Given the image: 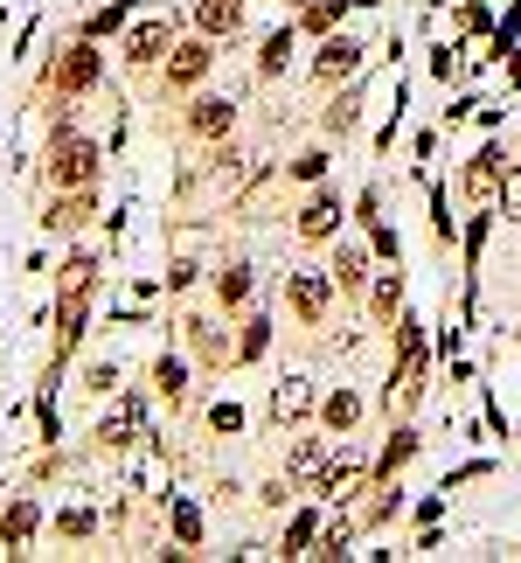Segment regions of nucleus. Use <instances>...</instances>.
<instances>
[{"label": "nucleus", "mask_w": 521, "mask_h": 563, "mask_svg": "<svg viewBox=\"0 0 521 563\" xmlns=\"http://www.w3.org/2000/svg\"><path fill=\"white\" fill-rule=\"evenodd\" d=\"M49 174H56V188H84V181L98 174V146H91V140H56Z\"/></svg>", "instance_id": "nucleus-1"}, {"label": "nucleus", "mask_w": 521, "mask_h": 563, "mask_svg": "<svg viewBox=\"0 0 521 563\" xmlns=\"http://www.w3.org/2000/svg\"><path fill=\"white\" fill-rule=\"evenodd\" d=\"M285 299H292L299 320H320V313H327V272H292V279H285Z\"/></svg>", "instance_id": "nucleus-2"}, {"label": "nucleus", "mask_w": 521, "mask_h": 563, "mask_svg": "<svg viewBox=\"0 0 521 563\" xmlns=\"http://www.w3.org/2000/svg\"><path fill=\"white\" fill-rule=\"evenodd\" d=\"M84 84H98V49H91V42H77V49L56 63V91H84Z\"/></svg>", "instance_id": "nucleus-3"}, {"label": "nucleus", "mask_w": 521, "mask_h": 563, "mask_svg": "<svg viewBox=\"0 0 521 563\" xmlns=\"http://www.w3.org/2000/svg\"><path fill=\"white\" fill-rule=\"evenodd\" d=\"M362 70V42H348V35H334L327 49H320V77L334 84V77H355Z\"/></svg>", "instance_id": "nucleus-4"}, {"label": "nucleus", "mask_w": 521, "mask_h": 563, "mask_svg": "<svg viewBox=\"0 0 521 563\" xmlns=\"http://www.w3.org/2000/svg\"><path fill=\"white\" fill-rule=\"evenodd\" d=\"M334 230H341V202L334 195H313L299 209V237H334Z\"/></svg>", "instance_id": "nucleus-5"}, {"label": "nucleus", "mask_w": 521, "mask_h": 563, "mask_svg": "<svg viewBox=\"0 0 521 563\" xmlns=\"http://www.w3.org/2000/svg\"><path fill=\"white\" fill-rule=\"evenodd\" d=\"M209 42H181V56L167 63V84H202V70H209Z\"/></svg>", "instance_id": "nucleus-6"}, {"label": "nucleus", "mask_w": 521, "mask_h": 563, "mask_svg": "<svg viewBox=\"0 0 521 563\" xmlns=\"http://www.w3.org/2000/svg\"><path fill=\"white\" fill-rule=\"evenodd\" d=\"M188 126H195L202 140H216V133L230 126V98H195V112H188Z\"/></svg>", "instance_id": "nucleus-7"}, {"label": "nucleus", "mask_w": 521, "mask_h": 563, "mask_svg": "<svg viewBox=\"0 0 521 563\" xmlns=\"http://www.w3.org/2000/svg\"><path fill=\"white\" fill-rule=\"evenodd\" d=\"M306 404H313V390H306L299 376H285V383L271 390V411H278V424H285V418H306Z\"/></svg>", "instance_id": "nucleus-8"}, {"label": "nucleus", "mask_w": 521, "mask_h": 563, "mask_svg": "<svg viewBox=\"0 0 521 563\" xmlns=\"http://www.w3.org/2000/svg\"><path fill=\"white\" fill-rule=\"evenodd\" d=\"M139 424H146V411H139V404H119V418H105L98 438H105V445H132V438H139Z\"/></svg>", "instance_id": "nucleus-9"}, {"label": "nucleus", "mask_w": 521, "mask_h": 563, "mask_svg": "<svg viewBox=\"0 0 521 563\" xmlns=\"http://www.w3.org/2000/svg\"><path fill=\"white\" fill-rule=\"evenodd\" d=\"M494 188H501V167H494V153H480V160L466 167V195H473V202H487Z\"/></svg>", "instance_id": "nucleus-10"}, {"label": "nucleus", "mask_w": 521, "mask_h": 563, "mask_svg": "<svg viewBox=\"0 0 521 563\" xmlns=\"http://www.w3.org/2000/svg\"><path fill=\"white\" fill-rule=\"evenodd\" d=\"M28 529H35V508H28V501H14V508L0 515V543H7V550H21V543H28Z\"/></svg>", "instance_id": "nucleus-11"}, {"label": "nucleus", "mask_w": 521, "mask_h": 563, "mask_svg": "<svg viewBox=\"0 0 521 563\" xmlns=\"http://www.w3.org/2000/svg\"><path fill=\"white\" fill-rule=\"evenodd\" d=\"M167 35H174V28H167V21H146V28H139V35H132V63H153V56H160V49H167Z\"/></svg>", "instance_id": "nucleus-12"}, {"label": "nucleus", "mask_w": 521, "mask_h": 563, "mask_svg": "<svg viewBox=\"0 0 521 563\" xmlns=\"http://www.w3.org/2000/svg\"><path fill=\"white\" fill-rule=\"evenodd\" d=\"M327 424H334V431H355V424H362V397H355V390H334V397H327Z\"/></svg>", "instance_id": "nucleus-13"}, {"label": "nucleus", "mask_w": 521, "mask_h": 563, "mask_svg": "<svg viewBox=\"0 0 521 563\" xmlns=\"http://www.w3.org/2000/svg\"><path fill=\"white\" fill-rule=\"evenodd\" d=\"M320 466H327V445H320V438H299V445H292V480H313Z\"/></svg>", "instance_id": "nucleus-14"}, {"label": "nucleus", "mask_w": 521, "mask_h": 563, "mask_svg": "<svg viewBox=\"0 0 521 563\" xmlns=\"http://www.w3.org/2000/svg\"><path fill=\"white\" fill-rule=\"evenodd\" d=\"M153 383H160V397H174V404L188 397V369H181L174 355H167V362H153Z\"/></svg>", "instance_id": "nucleus-15"}, {"label": "nucleus", "mask_w": 521, "mask_h": 563, "mask_svg": "<svg viewBox=\"0 0 521 563\" xmlns=\"http://www.w3.org/2000/svg\"><path fill=\"white\" fill-rule=\"evenodd\" d=\"M202 28L209 35H230L237 28V0H202Z\"/></svg>", "instance_id": "nucleus-16"}, {"label": "nucleus", "mask_w": 521, "mask_h": 563, "mask_svg": "<svg viewBox=\"0 0 521 563\" xmlns=\"http://www.w3.org/2000/svg\"><path fill=\"white\" fill-rule=\"evenodd\" d=\"M285 63H292V35H271V42H264V56H258V70H264V77H278Z\"/></svg>", "instance_id": "nucleus-17"}, {"label": "nucleus", "mask_w": 521, "mask_h": 563, "mask_svg": "<svg viewBox=\"0 0 521 563\" xmlns=\"http://www.w3.org/2000/svg\"><path fill=\"white\" fill-rule=\"evenodd\" d=\"M334 279L348 285V292H355V285L369 279V272H362V251H355V244H348V251H341V258H334Z\"/></svg>", "instance_id": "nucleus-18"}, {"label": "nucleus", "mask_w": 521, "mask_h": 563, "mask_svg": "<svg viewBox=\"0 0 521 563\" xmlns=\"http://www.w3.org/2000/svg\"><path fill=\"white\" fill-rule=\"evenodd\" d=\"M410 452H417V431H396V438H390V452H383V466H376V473H396V466H403Z\"/></svg>", "instance_id": "nucleus-19"}, {"label": "nucleus", "mask_w": 521, "mask_h": 563, "mask_svg": "<svg viewBox=\"0 0 521 563\" xmlns=\"http://www.w3.org/2000/svg\"><path fill=\"white\" fill-rule=\"evenodd\" d=\"M216 292H223V306L251 299V272H223V279H216Z\"/></svg>", "instance_id": "nucleus-20"}, {"label": "nucleus", "mask_w": 521, "mask_h": 563, "mask_svg": "<svg viewBox=\"0 0 521 563\" xmlns=\"http://www.w3.org/2000/svg\"><path fill=\"white\" fill-rule=\"evenodd\" d=\"M355 112H362V98H341V105H327V133H348V126H355Z\"/></svg>", "instance_id": "nucleus-21"}, {"label": "nucleus", "mask_w": 521, "mask_h": 563, "mask_svg": "<svg viewBox=\"0 0 521 563\" xmlns=\"http://www.w3.org/2000/svg\"><path fill=\"white\" fill-rule=\"evenodd\" d=\"M91 272H98L91 258H70V265H63V292H84V285H91Z\"/></svg>", "instance_id": "nucleus-22"}, {"label": "nucleus", "mask_w": 521, "mask_h": 563, "mask_svg": "<svg viewBox=\"0 0 521 563\" xmlns=\"http://www.w3.org/2000/svg\"><path fill=\"white\" fill-rule=\"evenodd\" d=\"M174 529H181V543H195V536H202V522H195V508H188V501H174Z\"/></svg>", "instance_id": "nucleus-23"}, {"label": "nucleus", "mask_w": 521, "mask_h": 563, "mask_svg": "<svg viewBox=\"0 0 521 563\" xmlns=\"http://www.w3.org/2000/svg\"><path fill=\"white\" fill-rule=\"evenodd\" d=\"M320 167H327V153H299V160H292L299 181H320Z\"/></svg>", "instance_id": "nucleus-24"}, {"label": "nucleus", "mask_w": 521, "mask_h": 563, "mask_svg": "<svg viewBox=\"0 0 521 563\" xmlns=\"http://www.w3.org/2000/svg\"><path fill=\"white\" fill-rule=\"evenodd\" d=\"M56 529H63V536H84V529H91V515H84V508H63V522H56Z\"/></svg>", "instance_id": "nucleus-25"}, {"label": "nucleus", "mask_w": 521, "mask_h": 563, "mask_svg": "<svg viewBox=\"0 0 521 563\" xmlns=\"http://www.w3.org/2000/svg\"><path fill=\"white\" fill-rule=\"evenodd\" d=\"M209 418H216V431H237V424H244V411H237V404H216Z\"/></svg>", "instance_id": "nucleus-26"}, {"label": "nucleus", "mask_w": 521, "mask_h": 563, "mask_svg": "<svg viewBox=\"0 0 521 563\" xmlns=\"http://www.w3.org/2000/svg\"><path fill=\"white\" fill-rule=\"evenodd\" d=\"M264 341H271V334H264V320H251V327H244V355H264Z\"/></svg>", "instance_id": "nucleus-27"}, {"label": "nucleus", "mask_w": 521, "mask_h": 563, "mask_svg": "<svg viewBox=\"0 0 521 563\" xmlns=\"http://www.w3.org/2000/svg\"><path fill=\"white\" fill-rule=\"evenodd\" d=\"M508 209H521V174H515V181H508Z\"/></svg>", "instance_id": "nucleus-28"}, {"label": "nucleus", "mask_w": 521, "mask_h": 563, "mask_svg": "<svg viewBox=\"0 0 521 563\" xmlns=\"http://www.w3.org/2000/svg\"><path fill=\"white\" fill-rule=\"evenodd\" d=\"M292 7H313V0H292Z\"/></svg>", "instance_id": "nucleus-29"}]
</instances>
